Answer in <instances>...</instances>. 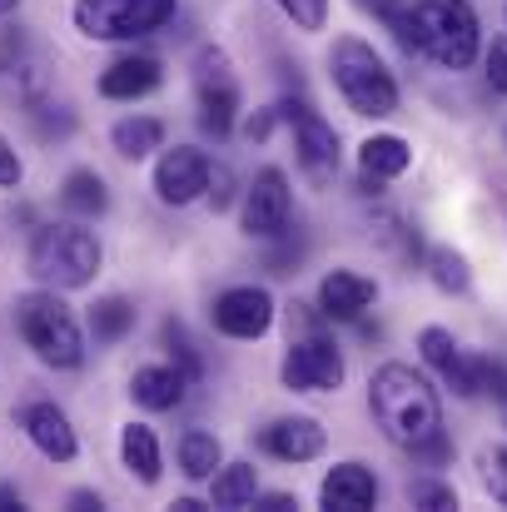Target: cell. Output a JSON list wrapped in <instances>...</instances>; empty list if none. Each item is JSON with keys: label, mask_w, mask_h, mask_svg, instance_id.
I'll return each mask as SVG.
<instances>
[{"label": "cell", "mask_w": 507, "mask_h": 512, "mask_svg": "<svg viewBox=\"0 0 507 512\" xmlns=\"http://www.w3.org/2000/svg\"><path fill=\"white\" fill-rule=\"evenodd\" d=\"M179 0H75V30L90 40H135L174 20Z\"/></svg>", "instance_id": "6"}, {"label": "cell", "mask_w": 507, "mask_h": 512, "mask_svg": "<svg viewBox=\"0 0 507 512\" xmlns=\"http://www.w3.org/2000/svg\"><path fill=\"white\" fill-rule=\"evenodd\" d=\"M30 115H35L40 135H70V125H75V115H70L65 105H60V115H50V105H35Z\"/></svg>", "instance_id": "34"}, {"label": "cell", "mask_w": 507, "mask_h": 512, "mask_svg": "<svg viewBox=\"0 0 507 512\" xmlns=\"http://www.w3.org/2000/svg\"><path fill=\"white\" fill-rule=\"evenodd\" d=\"M110 140H115V150H120L125 160H145V155H155V150L165 145V125L150 120V115H130V120H120V125L110 130Z\"/></svg>", "instance_id": "26"}, {"label": "cell", "mask_w": 507, "mask_h": 512, "mask_svg": "<svg viewBox=\"0 0 507 512\" xmlns=\"http://www.w3.org/2000/svg\"><path fill=\"white\" fill-rule=\"evenodd\" d=\"M174 512H204V503H199V498H179V503H174Z\"/></svg>", "instance_id": "43"}, {"label": "cell", "mask_w": 507, "mask_h": 512, "mask_svg": "<svg viewBox=\"0 0 507 512\" xmlns=\"http://www.w3.org/2000/svg\"><path fill=\"white\" fill-rule=\"evenodd\" d=\"M279 10L299 30H324V20H329V0H279Z\"/></svg>", "instance_id": "29"}, {"label": "cell", "mask_w": 507, "mask_h": 512, "mask_svg": "<svg viewBox=\"0 0 507 512\" xmlns=\"http://www.w3.org/2000/svg\"><path fill=\"white\" fill-rule=\"evenodd\" d=\"M428 274H433V284H438L443 294H463V289L473 284L463 254H453V249H433V254H428Z\"/></svg>", "instance_id": "28"}, {"label": "cell", "mask_w": 507, "mask_h": 512, "mask_svg": "<svg viewBox=\"0 0 507 512\" xmlns=\"http://www.w3.org/2000/svg\"><path fill=\"white\" fill-rule=\"evenodd\" d=\"M70 508L90 512V508H100V498H95V493H75V498H70Z\"/></svg>", "instance_id": "42"}, {"label": "cell", "mask_w": 507, "mask_h": 512, "mask_svg": "<svg viewBox=\"0 0 507 512\" xmlns=\"http://www.w3.org/2000/svg\"><path fill=\"white\" fill-rule=\"evenodd\" d=\"M418 25V55H428L443 70H468L478 60V15L468 0H418L413 5Z\"/></svg>", "instance_id": "5"}, {"label": "cell", "mask_w": 507, "mask_h": 512, "mask_svg": "<svg viewBox=\"0 0 507 512\" xmlns=\"http://www.w3.org/2000/svg\"><path fill=\"white\" fill-rule=\"evenodd\" d=\"M259 443H264L274 458H284V463H309V458L324 453V428H319L314 418H279V423L264 428Z\"/></svg>", "instance_id": "19"}, {"label": "cell", "mask_w": 507, "mask_h": 512, "mask_svg": "<svg viewBox=\"0 0 507 512\" xmlns=\"http://www.w3.org/2000/svg\"><path fill=\"white\" fill-rule=\"evenodd\" d=\"M488 80L498 95H507V40H493V50H488Z\"/></svg>", "instance_id": "37"}, {"label": "cell", "mask_w": 507, "mask_h": 512, "mask_svg": "<svg viewBox=\"0 0 507 512\" xmlns=\"http://www.w3.org/2000/svg\"><path fill=\"white\" fill-rule=\"evenodd\" d=\"M15 5H20V0H0V20H5V15H10Z\"/></svg>", "instance_id": "44"}, {"label": "cell", "mask_w": 507, "mask_h": 512, "mask_svg": "<svg viewBox=\"0 0 507 512\" xmlns=\"http://www.w3.org/2000/svg\"><path fill=\"white\" fill-rule=\"evenodd\" d=\"M209 319L224 339H264L269 324H274V299L254 284H239V289H224L214 299Z\"/></svg>", "instance_id": "11"}, {"label": "cell", "mask_w": 507, "mask_h": 512, "mask_svg": "<svg viewBox=\"0 0 507 512\" xmlns=\"http://www.w3.org/2000/svg\"><path fill=\"white\" fill-rule=\"evenodd\" d=\"M279 115L294 125V150H299V165L309 179H334L338 170V135L334 125L319 115V110H309V105H279Z\"/></svg>", "instance_id": "10"}, {"label": "cell", "mask_w": 507, "mask_h": 512, "mask_svg": "<svg viewBox=\"0 0 507 512\" xmlns=\"http://www.w3.org/2000/svg\"><path fill=\"white\" fill-rule=\"evenodd\" d=\"M368 408L393 448H423L433 433H443V403L423 373L408 363H383L368 383Z\"/></svg>", "instance_id": "1"}, {"label": "cell", "mask_w": 507, "mask_h": 512, "mask_svg": "<svg viewBox=\"0 0 507 512\" xmlns=\"http://www.w3.org/2000/svg\"><path fill=\"white\" fill-rule=\"evenodd\" d=\"M90 329H95V343H120L135 329V304L120 299V294L100 299V304L90 309Z\"/></svg>", "instance_id": "27"}, {"label": "cell", "mask_w": 507, "mask_h": 512, "mask_svg": "<svg viewBox=\"0 0 507 512\" xmlns=\"http://www.w3.org/2000/svg\"><path fill=\"white\" fill-rule=\"evenodd\" d=\"M20 428H25V438H30L50 463H70V458L80 453V438H75L70 418H65L55 403H30V408H20Z\"/></svg>", "instance_id": "15"}, {"label": "cell", "mask_w": 507, "mask_h": 512, "mask_svg": "<svg viewBox=\"0 0 507 512\" xmlns=\"http://www.w3.org/2000/svg\"><path fill=\"white\" fill-rule=\"evenodd\" d=\"M408 498H413V508H428V512L458 508V493H453L448 483H413V488H408Z\"/></svg>", "instance_id": "30"}, {"label": "cell", "mask_w": 507, "mask_h": 512, "mask_svg": "<svg viewBox=\"0 0 507 512\" xmlns=\"http://www.w3.org/2000/svg\"><path fill=\"white\" fill-rule=\"evenodd\" d=\"M319 503L329 512H368L378 503V478L363 463H338L319 488Z\"/></svg>", "instance_id": "16"}, {"label": "cell", "mask_w": 507, "mask_h": 512, "mask_svg": "<svg viewBox=\"0 0 507 512\" xmlns=\"http://www.w3.org/2000/svg\"><path fill=\"white\" fill-rule=\"evenodd\" d=\"M254 508H259V512H294V508H299V503H294L289 493H269V498H259Z\"/></svg>", "instance_id": "40"}, {"label": "cell", "mask_w": 507, "mask_h": 512, "mask_svg": "<svg viewBox=\"0 0 507 512\" xmlns=\"http://www.w3.org/2000/svg\"><path fill=\"white\" fill-rule=\"evenodd\" d=\"M299 259H304V244H279V249H269V269H274V274H294Z\"/></svg>", "instance_id": "39"}, {"label": "cell", "mask_w": 507, "mask_h": 512, "mask_svg": "<svg viewBox=\"0 0 507 512\" xmlns=\"http://www.w3.org/2000/svg\"><path fill=\"white\" fill-rule=\"evenodd\" d=\"M30 274L45 289H85L100 274V244L80 224H40L30 239Z\"/></svg>", "instance_id": "4"}, {"label": "cell", "mask_w": 507, "mask_h": 512, "mask_svg": "<svg viewBox=\"0 0 507 512\" xmlns=\"http://www.w3.org/2000/svg\"><path fill=\"white\" fill-rule=\"evenodd\" d=\"M60 204L70 214H80V219H100L110 209V189H105V179L95 170H75L65 174V184H60Z\"/></svg>", "instance_id": "24"}, {"label": "cell", "mask_w": 507, "mask_h": 512, "mask_svg": "<svg viewBox=\"0 0 507 512\" xmlns=\"http://www.w3.org/2000/svg\"><path fill=\"white\" fill-rule=\"evenodd\" d=\"M478 373H483V388L493 393V403H498V413H503V423H507V363L478 358Z\"/></svg>", "instance_id": "32"}, {"label": "cell", "mask_w": 507, "mask_h": 512, "mask_svg": "<svg viewBox=\"0 0 507 512\" xmlns=\"http://www.w3.org/2000/svg\"><path fill=\"white\" fill-rule=\"evenodd\" d=\"M155 194L165 199V204H194L199 194H209V160L199 155V150H189V145H174L160 155V165H155Z\"/></svg>", "instance_id": "13"}, {"label": "cell", "mask_w": 507, "mask_h": 512, "mask_svg": "<svg viewBox=\"0 0 507 512\" xmlns=\"http://www.w3.org/2000/svg\"><path fill=\"white\" fill-rule=\"evenodd\" d=\"M50 95V55L15 25L0 40V100L15 110H35Z\"/></svg>", "instance_id": "7"}, {"label": "cell", "mask_w": 507, "mask_h": 512, "mask_svg": "<svg viewBox=\"0 0 507 512\" xmlns=\"http://www.w3.org/2000/svg\"><path fill=\"white\" fill-rule=\"evenodd\" d=\"M165 339H169V348H174V358H179V368H184V378L194 383V378H199V358H194V348L184 339V329H179V324H165Z\"/></svg>", "instance_id": "33"}, {"label": "cell", "mask_w": 507, "mask_h": 512, "mask_svg": "<svg viewBox=\"0 0 507 512\" xmlns=\"http://www.w3.org/2000/svg\"><path fill=\"white\" fill-rule=\"evenodd\" d=\"M20 174H25L20 155H15V150H10V140L0 135V189H15V184H20Z\"/></svg>", "instance_id": "35"}, {"label": "cell", "mask_w": 507, "mask_h": 512, "mask_svg": "<svg viewBox=\"0 0 507 512\" xmlns=\"http://www.w3.org/2000/svg\"><path fill=\"white\" fill-rule=\"evenodd\" d=\"M15 324H20V339L35 348L40 363H50V368H80L85 363V334H80L75 314L65 309V299L55 289L20 294L15 299Z\"/></svg>", "instance_id": "2"}, {"label": "cell", "mask_w": 507, "mask_h": 512, "mask_svg": "<svg viewBox=\"0 0 507 512\" xmlns=\"http://www.w3.org/2000/svg\"><path fill=\"white\" fill-rule=\"evenodd\" d=\"M373 279H363V274H353V269H334L324 284H319V309H324V319H338V324H353V319H363V309L373 304Z\"/></svg>", "instance_id": "17"}, {"label": "cell", "mask_w": 507, "mask_h": 512, "mask_svg": "<svg viewBox=\"0 0 507 512\" xmlns=\"http://www.w3.org/2000/svg\"><path fill=\"white\" fill-rule=\"evenodd\" d=\"M120 458H125V468H130L145 488H155L160 473H165L160 438H155V428H145V423H130V428L120 433Z\"/></svg>", "instance_id": "21"}, {"label": "cell", "mask_w": 507, "mask_h": 512, "mask_svg": "<svg viewBox=\"0 0 507 512\" xmlns=\"http://www.w3.org/2000/svg\"><path fill=\"white\" fill-rule=\"evenodd\" d=\"M358 165H363L368 179H393V174H403L413 165V150L398 135H373V140L358 145Z\"/></svg>", "instance_id": "23"}, {"label": "cell", "mask_w": 507, "mask_h": 512, "mask_svg": "<svg viewBox=\"0 0 507 512\" xmlns=\"http://www.w3.org/2000/svg\"><path fill=\"white\" fill-rule=\"evenodd\" d=\"M199 65H204V70H199V125H204L214 140H229L234 110H239V90H234V80L224 75V55H219V50H209Z\"/></svg>", "instance_id": "12"}, {"label": "cell", "mask_w": 507, "mask_h": 512, "mask_svg": "<svg viewBox=\"0 0 507 512\" xmlns=\"http://www.w3.org/2000/svg\"><path fill=\"white\" fill-rule=\"evenodd\" d=\"M160 80H165V70L155 55H125L100 75V95L105 100H140V95H155Z\"/></svg>", "instance_id": "18"}, {"label": "cell", "mask_w": 507, "mask_h": 512, "mask_svg": "<svg viewBox=\"0 0 507 512\" xmlns=\"http://www.w3.org/2000/svg\"><path fill=\"white\" fill-rule=\"evenodd\" d=\"M229 184H234V179H229L224 165H209V199H214V209H229V194H234Z\"/></svg>", "instance_id": "38"}, {"label": "cell", "mask_w": 507, "mask_h": 512, "mask_svg": "<svg viewBox=\"0 0 507 512\" xmlns=\"http://www.w3.org/2000/svg\"><path fill=\"white\" fill-rule=\"evenodd\" d=\"M353 5H358V10H368L373 20H383L388 30H393V25L403 20V10H408V5H398V0H353Z\"/></svg>", "instance_id": "36"}, {"label": "cell", "mask_w": 507, "mask_h": 512, "mask_svg": "<svg viewBox=\"0 0 507 512\" xmlns=\"http://www.w3.org/2000/svg\"><path fill=\"white\" fill-rule=\"evenodd\" d=\"M418 348H423V358H428V363L443 373V383H448L458 398H478V393H483L478 358H468L448 329H423V334H418Z\"/></svg>", "instance_id": "14"}, {"label": "cell", "mask_w": 507, "mask_h": 512, "mask_svg": "<svg viewBox=\"0 0 507 512\" xmlns=\"http://www.w3.org/2000/svg\"><path fill=\"white\" fill-rule=\"evenodd\" d=\"M329 70H334L338 95L348 100L353 115H363V120H388V115L398 110V85H393V75H388V65L378 60L373 45L343 35L334 45V55H329Z\"/></svg>", "instance_id": "3"}, {"label": "cell", "mask_w": 507, "mask_h": 512, "mask_svg": "<svg viewBox=\"0 0 507 512\" xmlns=\"http://www.w3.org/2000/svg\"><path fill=\"white\" fill-rule=\"evenodd\" d=\"M10 508H20V493L10 483H0V512H10Z\"/></svg>", "instance_id": "41"}, {"label": "cell", "mask_w": 507, "mask_h": 512, "mask_svg": "<svg viewBox=\"0 0 507 512\" xmlns=\"http://www.w3.org/2000/svg\"><path fill=\"white\" fill-rule=\"evenodd\" d=\"M284 383L299 388V393H334L343 383V353L334 339L324 334H304V339L289 343L284 353Z\"/></svg>", "instance_id": "8"}, {"label": "cell", "mask_w": 507, "mask_h": 512, "mask_svg": "<svg viewBox=\"0 0 507 512\" xmlns=\"http://www.w3.org/2000/svg\"><path fill=\"white\" fill-rule=\"evenodd\" d=\"M483 483H488V493H493V498L507 508V448L483 453Z\"/></svg>", "instance_id": "31"}, {"label": "cell", "mask_w": 507, "mask_h": 512, "mask_svg": "<svg viewBox=\"0 0 507 512\" xmlns=\"http://www.w3.org/2000/svg\"><path fill=\"white\" fill-rule=\"evenodd\" d=\"M209 508H254V493H259V473L254 463H229L209 478Z\"/></svg>", "instance_id": "25"}, {"label": "cell", "mask_w": 507, "mask_h": 512, "mask_svg": "<svg viewBox=\"0 0 507 512\" xmlns=\"http://www.w3.org/2000/svg\"><path fill=\"white\" fill-rule=\"evenodd\" d=\"M184 388H189L184 368H169V363H150V368H140V373L130 378L135 403H140V408H150V413L179 408V403H184Z\"/></svg>", "instance_id": "20"}, {"label": "cell", "mask_w": 507, "mask_h": 512, "mask_svg": "<svg viewBox=\"0 0 507 512\" xmlns=\"http://www.w3.org/2000/svg\"><path fill=\"white\" fill-rule=\"evenodd\" d=\"M219 463H224V448H219L214 433L189 428V433L179 438V473H184L189 483H209V478L219 473Z\"/></svg>", "instance_id": "22"}, {"label": "cell", "mask_w": 507, "mask_h": 512, "mask_svg": "<svg viewBox=\"0 0 507 512\" xmlns=\"http://www.w3.org/2000/svg\"><path fill=\"white\" fill-rule=\"evenodd\" d=\"M289 214H294V194H289V179L284 170H259L249 194H244V234L254 239H279L289 229Z\"/></svg>", "instance_id": "9"}]
</instances>
